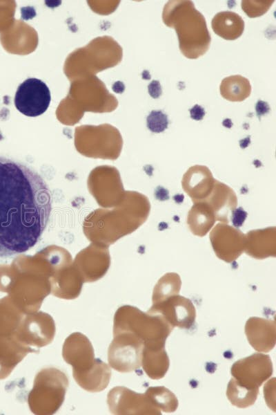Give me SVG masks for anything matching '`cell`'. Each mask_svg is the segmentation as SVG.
<instances>
[{
    "mask_svg": "<svg viewBox=\"0 0 276 415\" xmlns=\"http://www.w3.org/2000/svg\"><path fill=\"white\" fill-rule=\"evenodd\" d=\"M258 394L259 389H250L237 382L234 378L229 381L226 389V396L230 403L239 408L253 405Z\"/></svg>",
    "mask_w": 276,
    "mask_h": 415,
    "instance_id": "18",
    "label": "cell"
},
{
    "mask_svg": "<svg viewBox=\"0 0 276 415\" xmlns=\"http://www.w3.org/2000/svg\"><path fill=\"white\" fill-rule=\"evenodd\" d=\"M214 33L226 40L239 38L244 30V21L241 16L231 11L217 13L212 19Z\"/></svg>",
    "mask_w": 276,
    "mask_h": 415,
    "instance_id": "14",
    "label": "cell"
},
{
    "mask_svg": "<svg viewBox=\"0 0 276 415\" xmlns=\"http://www.w3.org/2000/svg\"><path fill=\"white\" fill-rule=\"evenodd\" d=\"M245 252L256 259L275 257L276 230L275 227L252 230L246 234Z\"/></svg>",
    "mask_w": 276,
    "mask_h": 415,
    "instance_id": "12",
    "label": "cell"
},
{
    "mask_svg": "<svg viewBox=\"0 0 276 415\" xmlns=\"http://www.w3.org/2000/svg\"><path fill=\"white\" fill-rule=\"evenodd\" d=\"M160 192L156 190V198L157 199L159 196H161L159 201H164L168 199V192L161 187H158Z\"/></svg>",
    "mask_w": 276,
    "mask_h": 415,
    "instance_id": "27",
    "label": "cell"
},
{
    "mask_svg": "<svg viewBox=\"0 0 276 415\" xmlns=\"http://www.w3.org/2000/svg\"><path fill=\"white\" fill-rule=\"evenodd\" d=\"M148 129L153 133H161L168 127V116L160 110H152L146 118Z\"/></svg>",
    "mask_w": 276,
    "mask_h": 415,
    "instance_id": "22",
    "label": "cell"
},
{
    "mask_svg": "<svg viewBox=\"0 0 276 415\" xmlns=\"http://www.w3.org/2000/svg\"><path fill=\"white\" fill-rule=\"evenodd\" d=\"M153 406L165 412H174L178 407L175 395L164 387H150L145 392Z\"/></svg>",
    "mask_w": 276,
    "mask_h": 415,
    "instance_id": "20",
    "label": "cell"
},
{
    "mask_svg": "<svg viewBox=\"0 0 276 415\" xmlns=\"http://www.w3.org/2000/svg\"><path fill=\"white\" fill-rule=\"evenodd\" d=\"M148 91L152 98H159L162 94L160 82L158 80H152L148 86Z\"/></svg>",
    "mask_w": 276,
    "mask_h": 415,
    "instance_id": "24",
    "label": "cell"
},
{
    "mask_svg": "<svg viewBox=\"0 0 276 415\" xmlns=\"http://www.w3.org/2000/svg\"><path fill=\"white\" fill-rule=\"evenodd\" d=\"M172 329L159 314L144 313L130 306H122L117 312L115 333H130L143 342L144 347H165L166 340Z\"/></svg>",
    "mask_w": 276,
    "mask_h": 415,
    "instance_id": "3",
    "label": "cell"
},
{
    "mask_svg": "<svg viewBox=\"0 0 276 415\" xmlns=\"http://www.w3.org/2000/svg\"><path fill=\"white\" fill-rule=\"evenodd\" d=\"M119 336L113 341L111 365L117 371L129 372L141 365L143 342L128 332H118Z\"/></svg>",
    "mask_w": 276,
    "mask_h": 415,
    "instance_id": "7",
    "label": "cell"
},
{
    "mask_svg": "<svg viewBox=\"0 0 276 415\" xmlns=\"http://www.w3.org/2000/svg\"><path fill=\"white\" fill-rule=\"evenodd\" d=\"M162 20L175 29L181 53L188 59H197L209 48L211 37L203 15L191 1H169L165 4Z\"/></svg>",
    "mask_w": 276,
    "mask_h": 415,
    "instance_id": "2",
    "label": "cell"
},
{
    "mask_svg": "<svg viewBox=\"0 0 276 415\" xmlns=\"http://www.w3.org/2000/svg\"><path fill=\"white\" fill-rule=\"evenodd\" d=\"M117 413L125 414H161L149 401L146 394L135 393L124 387H117Z\"/></svg>",
    "mask_w": 276,
    "mask_h": 415,
    "instance_id": "13",
    "label": "cell"
},
{
    "mask_svg": "<svg viewBox=\"0 0 276 415\" xmlns=\"http://www.w3.org/2000/svg\"><path fill=\"white\" fill-rule=\"evenodd\" d=\"M51 100L50 91L42 80L32 77L17 88L14 102L17 109L28 117H37L46 111Z\"/></svg>",
    "mask_w": 276,
    "mask_h": 415,
    "instance_id": "4",
    "label": "cell"
},
{
    "mask_svg": "<svg viewBox=\"0 0 276 415\" xmlns=\"http://www.w3.org/2000/svg\"><path fill=\"white\" fill-rule=\"evenodd\" d=\"M219 91L221 95L228 101L242 102L250 95L251 85L246 77L230 75L223 79Z\"/></svg>",
    "mask_w": 276,
    "mask_h": 415,
    "instance_id": "17",
    "label": "cell"
},
{
    "mask_svg": "<svg viewBox=\"0 0 276 415\" xmlns=\"http://www.w3.org/2000/svg\"><path fill=\"white\" fill-rule=\"evenodd\" d=\"M141 365L144 371L151 379L162 378L166 375L170 365L165 347L155 348L144 347Z\"/></svg>",
    "mask_w": 276,
    "mask_h": 415,
    "instance_id": "15",
    "label": "cell"
},
{
    "mask_svg": "<svg viewBox=\"0 0 276 415\" xmlns=\"http://www.w3.org/2000/svg\"><path fill=\"white\" fill-rule=\"evenodd\" d=\"M210 239L215 253L227 263L234 261L245 251L246 234L226 223L217 224L210 232Z\"/></svg>",
    "mask_w": 276,
    "mask_h": 415,
    "instance_id": "6",
    "label": "cell"
},
{
    "mask_svg": "<svg viewBox=\"0 0 276 415\" xmlns=\"http://www.w3.org/2000/svg\"><path fill=\"white\" fill-rule=\"evenodd\" d=\"M274 1H241V8L247 16L251 18L264 15L270 8Z\"/></svg>",
    "mask_w": 276,
    "mask_h": 415,
    "instance_id": "21",
    "label": "cell"
},
{
    "mask_svg": "<svg viewBox=\"0 0 276 415\" xmlns=\"http://www.w3.org/2000/svg\"><path fill=\"white\" fill-rule=\"evenodd\" d=\"M190 115L193 120H201L205 116V111L201 106L195 104L190 109Z\"/></svg>",
    "mask_w": 276,
    "mask_h": 415,
    "instance_id": "25",
    "label": "cell"
},
{
    "mask_svg": "<svg viewBox=\"0 0 276 415\" xmlns=\"http://www.w3.org/2000/svg\"><path fill=\"white\" fill-rule=\"evenodd\" d=\"M255 111L257 117L260 118L270 111V106L266 102L258 100L255 105Z\"/></svg>",
    "mask_w": 276,
    "mask_h": 415,
    "instance_id": "26",
    "label": "cell"
},
{
    "mask_svg": "<svg viewBox=\"0 0 276 415\" xmlns=\"http://www.w3.org/2000/svg\"><path fill=\"white\" fill-rule=\"evenodd\" d=\"M245 334L250 346L258 352H268L276 342V324L274 320L250 317L245 324Z\"/></svg>",
    "mask_w": 276,
    "mask_h": 415,
    "instance_id": "9",
    "label": "cell"
},
{
    "mask_svg": "<svg viewBox=\"0 0 276 415\" xmlns=\"http://www.w3.org/2000/svg\"><path fill=\"white\" fill-rule=\"evenodd\" d=\"M216 221L212 209L205 202L194 203L190 210L187 223L190 231L195 235H206Z\"/></svg>",
    "mask_w": 276,
    "mask_h": 415,
    "instance_id": "16",
    "label": "cell"
},
{
    "mask_svg": "<svg viewBox=\"0 0 276 415\" xmlns=\"http://www.w3.org/2000/svg\"><path fill=\"white\" fill-rule=\"evenodd\" d=\"M231 221L235 228L241 227L247 216V212L242 208H236L232 211Z\"/></svg>",
    "mask_w": 276,
    "mask_h": 415,
    "instance_id": "23",
    "label": "cell"
},
{
    "mask_svg": "<svg viewBox=\"0 0 276 415\" xmlns=\"http://www.w3.org/2000/svg\"><path fill=\"white\" fill-rule=\"evenodd\" d=\"M51 211L52 194L42 176L24 164L0 156V258L34 247Z\"/></svg>",
    "mask_w": 276,
    "mask_h": 415,
    "instance_id": "1",
    "label": "cell"
},
{
    "mask_svg": "<svg viewBox=\"0 0 276 415\" xmlns=\"http://www.w3.org/2000/svg\"><path fill=\"white\" fill-rule=\"evenodd\" d=\"M215 179L209 169L203 165L189 168L183 176L182 187L193 203L206 199L213 191Z\"/></svg>",
    "mask_w": 276,
    "mask_h": 415,
    "instance_id": "10",
    "label": "cell"
},
{
    "mask_svg": "<svg viewBox=\"0 0 276 415\" xmlns=\"http://www.w3.org/2000/svg\"><path fill=\"white\" fill-rule=\"evenodd\" d=\"M148 313L161 315L173 328L189 329L195 322L196 311L192 302L179 295L152 305Z\"/></svg>",
    "mask_w": 276,
    "mask_h": 415,
    "instance_id": "8",
    "label": "cell"
},
{
    "mask_svg": "<svg viewBox=\"0 0 276 415\" xmlns=\"http://www.w3.org/2000/svg\"><path fill=\"white\" fill-rule=\"evenodd\" d=\"M202 201L212 209L216 221L228 223V213L236 208L237 200L235 193L230 187L215 180L213 191Z\"/></svg>",
    "mask_w": 276,
    "mask_h": 415,
    "instance_id": "11",
    "label": "cell"
},
{
    "mask_svg": "<svg viewBox=\"0 0 276 415\" xmlns=\"http://www.w3.org/2000/svg\"><path fill=\"white\" fill-rule=\"evenodd\" d=\"M181 282L179 275L175 273H168L162 276L153 289L152 305L160 303L166 299L179 293Z\"/></svg>",
    "mask_w": 276,
    "mask_h": 415,
    "instance_id": "19",
    "label": "cell"
},
{
    "mask_svg": "<svg viewBox=\"0 0 276 415\" xmlns=\"http://www.w3.org/2000/svg\"><path fill=\"white\" fill-rule=\"evenodd\" d=\"M228 123H229V124H233V123L231 122L230 120V119H228V118H227V119H226V120H224V122H223V125H224V127H228V128H230V127H229V125H228Z\"/></svg>",
    "mask_w": 276,
    "mask_h": 415,
    "instance_id": "28",
    "label": "cell"
},
{
    "mask_svg": "<svg viewBox=\"0 0 276 415\" xmlns=\"http://www.w3.org/2000/svg\"><path fill=\"white\" fill-rule=\"evenodd\" d=\"M273 374V364L268 355L256 353L236 361L231 367V375L239 384L250 389H259Z\"/></svg>",
    "mask_w": 276,
    "mask_h": 415,
    "instance_id": "5",
    "label": "cell"
}]
</instances>
